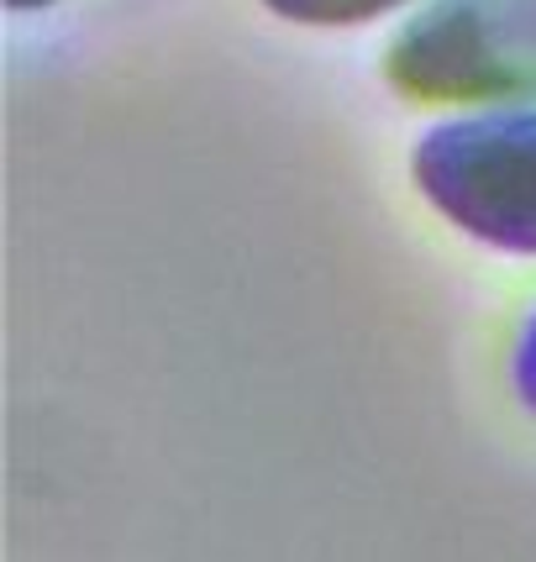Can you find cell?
I'll use <instances>...</instances> for the list:
<instances>
[{
	"mask_svg": "<svg viewBox=\"0 0 536 562\" xmlns=\"http://www.w3.org/2000/svg\"><path fill=\"white\" fill-rule=\"evenodd\" d=\"M11 11H43V5H53V0H5Z\"/></svg>",
	"mask_w": 536,
	"mask_h": 562,
	"instance_id": "cell-5",
	"label": "cell"
},
{
	"mask_svg": "<svg viewBox=\"0 0 536 562\" xmlns=\"http://www.w3.org/2000/svg\"><path fill=\"white\" fill-rule=\"evenodd\" d=\"M411 100H536V0H432L390 48Z\"/></svg>",
	"mask_w": 536,
	"mask_h": 562,
	"instance_id": "cell-2",
	"label": "cell"
},
{
	"mask_svg": "<svg viewBox=\"0 0 536 562\" xmlns=\"http://www.w3.org/2000/svg\"><path fill=\"white\" fill-rule=\"evenodd\" d=\"M411 173L458 232L536 258V111L432 126L415 143Z\"/></svg>",
	"mask_w": 536,
	"mask_h": 562,
	"instance_id": "cell-1",
	"label": "cell"
},
{
	"mask_svg": "<svg viewBox=\"0 0 536 562\" xmlns=\"http://www.w3.org/2000/svg\"><path fill=\"white\" fill-rule=\"evenodd\" d=\"M515 390L526 400V411L536 416V311L526 321V331H521V342H515Z\"/></svg>",
	"mask_w": 536,
	"mask_h": 562,
	"instance_id": "cell-4",
	"label": "cell"
},
{
	"mask_svg": "<svg viewBox=\"0 0 536 562\" xmlns=\"http://www.w3.org/2000/svg\"><path fill=\"white\" fill-rule=\"evenodd\" d=\"M264 5L273 16L300 26H358L373 22V16H390L394 5H405V0H264Z\"/></svg>",
	"mask_w": 536,
	"mask_h": 562,
	"instance_id": "cell-3",
	"label": "cell"
}]
</instances>
